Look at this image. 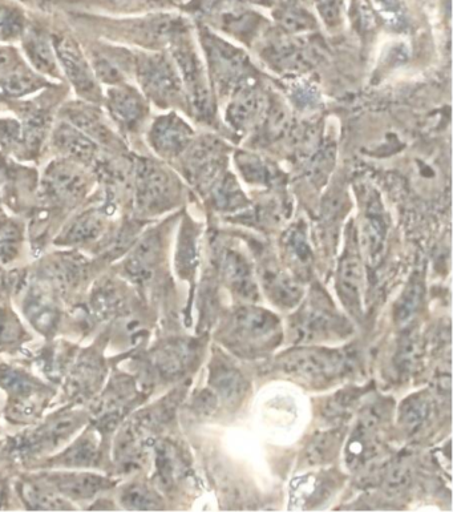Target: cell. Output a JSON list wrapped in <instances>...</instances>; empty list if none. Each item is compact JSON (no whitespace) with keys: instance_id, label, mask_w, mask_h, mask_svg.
I'll use <instances>...</instances> for the list:
<instances>
[{"instance_id":"cell-1","label":"cell","mask_w":453,"mask_h":512,"mask_svg":"<svg viewBox=\"0 0 453 512\" xmlns=\"http://www.w3.org/2000/svg\"><path fill=\"white\" fill-rule=\"evenodd\" d=\"M225 344L245 356L269 352L281 341V322L269 310L241 306L230 314L224 328Z\"/></svg>"},{"instance_id":"cell-2","label":"cell","mask_w":453,"mask_h":512,"mask_svg":"<svg viewBox=\"0 0 453 512\" xmlns=\"http://www.w3.org/2000/svg\"><path fill=\"white\" fill-rule=\"evenodd\" d=\"M131 195L137 216H157L175 207L180 196V184L164 165L136 157L133 159Z\"/></svg>"},{"instance_id":"cell-3","label":"cell","mask_w":453,"mask_h":512,"mask_svg":"<svg viewBox=\"0 0 453 512\" xmlns=\"http://www.w3.org/2000/svg\"><path fill=\"white\" fill-rule=\"evenodd\" d=\"M351 332L350 322L335 309L333 301L321 289L310 293L291 320L295 344L339 340L349 337Z\"/></svg>"},{"instance_id":"cell-4","label":"cell","mask_w":453,"mask_h":512,"mask_svg":"<svg viewBox=\"0 0 453 512\" xmlns=\"http://www.w3.org/2000/svg\"><path fill=\"white\" fill-rule=\"evenodd\" d=\"M96 181L91 168L56 157L44 168L40 196L48 207L74 209L87 199Z\"/></svg>"},{"instance_id":"cell-5","label":"cell","mask_w":453,"mask_h":512,"mask_svg":"<svg viewBox=\"0 0 453 512\" xmlns=\"http://www.w3.org/2000/svg\"><path fill=\"white\" fill-rule=\"evenodd\" d=\"M354 360L343 350L302 348L278 358V368L287 377L305 384H329L346 376Z\"/></svg>"},{"instance_id":"cell-6","label":"cell","mask_w":453,"mask_h":512,"mask_svg":"<svg viewBox=\"0 0 453 512\" xmlns=\"http://www.w3.org/2000/svg\"><path fill=\"white\" fill-rule=\"evenodd\" d=\"M86 411L64 409L48 417L42 425L16 437L11 451L22 461L54 453L82 429L87 422Z\"/></svg>"},{"instance_id":"cell-7","label":"cell","mask_w":453,"mask_h":512,"mask_svg":"<svg viewBox=\"0 0 453 512\" xmlns=\"http://www.w3.org/2000/svg\"><path fill=\"white\" fill-rule=\"evenodd\" d=\"M133 76L141 92L157 106H176L184 99V86L173 59L160 52H135Z\"/></svg>"},{"instance_id":"cell-8","label":"cell","mask_w":453,"mask_h":512,"mask_svg":"<svg viewBox=\"0 0 453 512\" xmlns=\"http://www.w3.org/2000/svg\"><path fill=\"white\" fill-rule=\"evenodd\" d=\"M0 387L8 395V417L20 423L40 417L54 393L30 374L8 365H0Z\"/></svg>"},{"instance_id":"cell-9","label":"cell","mask_w":453,"mask_h":512,"mask_svg":"<svg viewBox=\"0 0 453 512\" xmlns=\"http://www.w3.org/2000/svg\"><path fill=\"white\" fill-rule=\"evenodd\" d=\"M51 39L60 70L79 99L103 106L104 90L93 74L86 51L70 35L54 32Z\"/></svg>"},{"instance_id":"cell-10","label":"cell","mask_w":453,"mask_h":512,"mask_svg":"<svg viewBox=\"0 0 453 512\" xmlns=\"http://www.w3.org/2000/svg\"><path fill=\"white\" fill-rule=\"evenodd\" d=\"M58 118L66 120L72 126L79 128L86 133L100 148L105 152L115 153V155H125L128 147L125 145L117 129L108 119L104 110H101L99 104L76 100L68 102L60 108Z\"/></svg>"},{"instance_id":"cell-11","label":"cell","mask_w":453,"mask_h":512,"mask_svg":"<svg viewBox=\"0 0 453 512\" xmlns=\"http://www.w3.org/2000/svg\"><path fill=\"white\" fill-rule=\"evenodd\" d=\"M103 106L121 137L139 133L149 115L148 99L129 83L105 88Z\"/></svg>"},{"instance_id":"cell-12","label":"cell","mask_w":453,"mask_h":512,"mask_svg":"<svg viewBox=\"0 0 453 512\" xmlns=\"http://www.w3.org/2000/svg\"><path fill=\"white\" fill-rule=\"evenodd\" d=\"M185 32L177 36L171 44L172 59L182 80V86L186 92L192 110L200 116H208L212 112V99L206 84L204 70L200 59Z\"/></svg>"},{"instance_id":"cell-13","label":"cell","mask_w":453,"mask_h":512,"mask_svg":"<svg viewBox=\"0 0 453 512\" xmlns=\"http://www.w3.org/2000/svg\"><path fill=\"white\" fill-rule=\"evenodd\" d=\"M116 208L117 201L104 195L99 203L72 217L54 243L60 247H86L96 243L108 231L109 219Z\"/></svg>"},{"instance_id":"cell-14","label":"cell","mask_w":453,"mask_h":512,"mask_svg":"<svg viewBox=\"0 0 453 512\" xmlns=\"http://www.w3.org/2000/svg\"><path fill=\"white\" fill-rule=\"evenodd\" d=\"M210 72L218 90L222 92H234L240 90L242 83L248 79L250 63L244 52L214 38L206 35L204 39Z\"/></svg>"},{"instance_id":"cell-15","label":"cell","mask_w":453,"mask_h":512,"mask_svg":"<svg viewBox=\"0 0 453 512\" xmlns=\"http://www.w3.org/2000/svg\"><path fill=\"white\" fill-rule=\"evenodd\" d=\"M139 402V391L132 378L120 376L113 378L103 397L95 407V426L101 435L111 434L123 421L132 406Z\"/></svg>"},{"instance_id":"cell-16","label":"cell","mask_w":453,"mask_h":512,"mask_svg":"<svg viewBox=\"0 0 453 512\" xmlns=\"http://www.w3.org/2000/svg\"><path fill=\"white\" fill-rule=\"evenodd\" d=\"M164 237L160 228L149 229L129 251L121 264L124 276L137 285L148 284L163 260Z\"/></svg>"},{"instance_id":"cell-17","label":"cell","mask_w":453,"mask_h":512,"mask_svg":"<svg viewBox=\"0 0 453 512\" xmlns=\"http://www.w3.org/2000/svg\"><path fill=\"white\" fill-rule=\"evenodd\" d=\"M84 51L100 86H119L133 76L135 52L111 44H96Z\"/></svg>"},{"instance_id":"cell-18","label":"cell","mask_w":453,"mask_h":512,"mask_svg":"<svg viewBox=\"0 0 453 512\" xmlns=\"http://www.w3.org/2000/svg\"><path fill=\"white\" fill-rule=\"evenodd\" d=\"M192 141V128L173 112L157 118L148 131L149 147L165 160L179 159Z\"/></svg>"},{"instance_id":"cell-19","label":"cell","mask_w":453,"mask_h":512,"mask_svg":"<svg viewBox=\"0 0 453 512\" xmlns=\"http://www.w3.org/2000/svg\"><path fill=\"white\" fill-rule=\"evenodd\" d=\"M50 145L58 157L88 168H92L101 155V148L91 137L62 119L51 128Z\"/></svg>"},{"instance_id":"cell-20","label":"cell","mask_w":453,"mask_h":512,"mask_svg":"<svg viewBox=\"0 0 453 512\" xmlns=\"http://www.w3.org/2000/svg\"><path fill=\"white\" fill-rule=\"evenodd\" d=\"M46 485L52 487L56 493L68 499V501H90L96 495L104 493L115 486L111 478L101 477L83 471H66V473H44L36 477Z\"/></svg>"},{"instance_id":"cell-21","label":"cell","mask_w":453,"mask_h":512,"mask_svg":"<svg viewBox=\"0 0 453 512\" xmlns=\"http://www.w3.org/2000/svg\"><path fill=\"white\" fill-rule=\"evenodd\" d=\"M197 356L198 346L193 341H167L153 350L149 357V366L160 380H179L192 368Z\"/></svg>"},{"instance_id":"cell-22","label":"cell","mask_w":453,"mask_h":512,"mask_svg":"<svg viewBox=\"0 0 453 512\" xmlns=\"http://www.w3.org/2000/svg\"><path fill=\"white\" fill-rule=\"evenodd\" d=\"M20 42L24 58L32 70L47 79L63 80L50 32L39 27H26Z\"/></svg>"},{"instance_id":"cell-23","label":"cell","mask_w":453,"mask_h":512,"mask_svg":"<svg viewBox=\"0 0 453 512\" xmlns=\"http://www.w3.org/2000/svg\"><path fill=\"white\" fill-rule=\"evenodd\" d=\"M218 266L222 278L233 293L245 301L258 300L260 293L248 258L236 249H224L218 256Z\"/></svg>"},{"instance_id":"cell-24","label":"cell","mask_w":453,"mask_h":512,"mask_svg":"<svg viewBox=\"0 0 453 512\" xmlns=\"http://www.w3.org/2000/svg\"><path fill=\"white\" fill-rule=\"evenodd\" d=\"M337 289L342 304L354 317L363 313V266L361 257L353 248L347 249L339 262Z\"/></svg>"},{"instance_id":"cell-25","label":"cell","mask_w":453,"mask_h":512,"mask_svg":"<svg viewBox=\"0 0 453 512\" xmlns=\"http://www.w3.org/2000/svg\"><path fill=\"white\" fill-rule=\"evenodd\" d=\"M262 289L274 305L294 309L301 304L303 290L297 278L291 277L274 262H265L261 268Z\"/></svg>"},{"instance_id":"cell-26","label":"cell","mask_w":453,"mask_h":512,"mask_svg":"<svg viewBox=\"0 0 453 512\" xmlns=\"http://www.w3.org/2000/svg\"><path fill=\"white\" fill-rule=\"evenodd\" d=\"M105 365L100 354L86 352L76 361L67 381L68 395L75 401L91 398L104 381Z\"/></svg>"},{"instance_id":"cell-27","label":"cell","mask_w":453,"mask_h":512,"mask_svg":"<svg viewBox=\"0 0 453 512\" xmlns=\"http://www.w3.org/2000/svg\"><path fill=\"white\" fill-rule=\"evenodd\" d=\"M101 434L95 426L84 431L82 437L76 439L74 445L64 450L58 457L46 462L51 467H71V469H87L99 465L101 458Z\"/></svg>"},{"instance_id":"cell-28","label":"cell","mask_w":453,"mask_h":512,"mask_svg":"<svg viewBox=\"0 0 453 512\" xmlns=\"http://www.w3.org/2000/svg\"><path fill=\"white\" fill-rule=\"evenodd\" d=\"M387 224L379 201L371 199L364 207L361 241L362 248L371 265H376L383 256L386 247Z\"/></svg>"},{"instance_id":"cell-29","label":"cell","mask_w":453,"mask_h":512,"mask_svg":"<svg viewBox=\"0 0 453 512\" xmlns=\"http://www.w3.org/2000/svg\"><path fill=\"white\" fill-rule=\"evenodd\" d=\"M266 99L257 88H242L228 108V122L237 131H249L264 119Z\"/></svg>"},{"instance_id":"cell-30","label":"cell","mask_w":453,"mask_h":512,"mask_svg":"<svg viewBox=\"0 0 453 512\" xmlns=\"http://www.w3.org/2000/svg\"><path fill=\"white\" fill-rule=\"evenodd\" d=\"M24 314L40 333H54L60 321L58 306L52 300L47 289L34 286L27 294L23 304Z\"/></svg>"},{"instance_id":"cell-31","label":"cell","mask_w":453,"mask_h":512,"mask_svg":"<svg viewBox=\"0 0 453 512\" xmlns=\"http://www.w3.org/2000/svg\"><path fill=\"white\" fill-rule=\"evenodd\" d=\"M209 384L222 401L236 403L244 397L248 382L242 376L240 370L224 358H214L210 366Z\"/></svg>"},{"instance_id":"cell-32","label":"cell","mask_w":453,"mask_h":512,"mask_svg":"<svg viewBox=\"0 0 453 512\" xmlns=\"http://www.w3.org/2000/svg\"><path fill=\"white\" fill-rule=\"evenodd\" d=\"M18 491L28 510L64 511L75 509L68 499L56 493L52 487L36 477L20 482Z\"/></svg>"},{"instance_id":"cell-33","label":"cell","mask_w":453,"mask_h":512,"mask_svg":"<svg viewBox=\"0 0 453 512\" xmlns=\"http://www.w3.org/2000/svg\"><path fill=\"white\" fill-rule=\"evenodd\" d=\"M435 414L434 398L427 391H420L404 399L399 409V423L408 435L419 434Z\"/></svg>"},{"instance_id":"cell-34","label":"cell","mask_w":453,"mask_h":512,"mask_svg":"<svg viewBox=\"0 0 453 512\" xmlns=\"http://www.w3.org/2000/svg\"><path fill=\"white\" fill-rule=\"evenodd\" d=\"M125 301H127V296H125L124 285L115 278H103L93 289L91 296L92 312L99 318H107L113 316V314L123 312L127 313Z\"/></svg>"},{"instance_id":"cell-35","label":"cell","mask_w":453,"mask_h":512,"mask_svg":"<svg viewBox=\"0 0 453 512\" xmlns=\"http://www.w3.org/2000/svg\"><path fill=\"white\" fill-rule=\"evenodd\" d=\"M283 251L297 276L303 278L309 276L311 264H313V253H311L303 225H294L286 232L283 237Z\"/></svg>"},{"instance_id":"cell-36","label":"cell","mask_w":453,"mask_h":512,"mask_svg":"<svg viewBox=\"0 0 453 512\" xmlns=\"http://www.w3.org/2000/svg\"><path fill=\"white\" fill-rule=\"evenodd\" d=\"M378 449V431L366 429L358 423L357 429L350 435L349 443H347L346 462L349 463L351 469H359L375 457Z\"/></svg>"},{"instance_id":"cell-37","label":"cell","mask_w":453,"mask_h":512,"mask_svg":"<svg viewBox=\"0 0 453 512\" xmlns=\"http://www.w3.org/2000/svg\"><path fill=\"white\" fill-rule=\"evenodd\" d=\"M424 293L426 290H424L422 278L414 277L408 282L394 308V320L399 328H407L418 316L422 310Z\"/></svg>"},{"instance_id":"cell-38","label":"cell","mask_w":453,"mask_h":512,"mask_svg":"<svg viewBox=\"0 0 453 512\" xmlns=\"http://www.w3.org/2000/svg\"><path fill=\"white\" fill-rule=\"evenodd\" d=\"M119 501L127 510L156 511L164 507L160 494L143 482H132L124 486L120 491Z\"/></svg>"},{"instance_id":"cell-39","label":"cell","mask_w":453,"mask_h":512,"mask_svg":"<svg viewBox=\"0 0 453 512\" xmlns=\"http://www.w3.org/2000/svg\"><path fill=\"white\" fill-rule=\"evenodd\" d=\"M342 434L338 430L323 431L314 435L305 451V461L310 466L323 465L334 458L341 446Z\"/></svg>"},{"instance_id":"cell-40","label":"cell","mask_w":453,"mask_h":512,"mask_svg":"<svg viewBox=\"0 0 453 512\" xmlns=\"http://www.w3.org/2000/svg\"><path fill=\"white\" fill-rule=\"evenodd\" d=\"M423 344L416 330L404 334L400 340L398 352L395 356V366L399 374L408 376L418 368L420 358H422Z\"/></svg>"},{"instance_id":"cell-41","label":"cell","mask_w":453,"mask_h":512,"mask_svg":"<svg viewBox=\"0 0 453 512\" xmlns=\"http://www.w3.org/2000/svg\"><path fill=\"white\" fill-rule=\"evenodd\" d=\"M180 474V459L175 446L171 443H160L156 447V475L160 485L172 487Z\"/></svg>"},{"instance_id":"cell-42","label":"cell","mask_w":453,"mask_h":512,"mask_svg":"<svg viewBox=\"0 0 453 512\" xmlns=\"http://www.w3.org/2000/svg\"><path fill=\"white\" fill-rule=\"evenodd\" d=\"M197 264L196 235L192 227L185 225L181 229L179 247L176 253V268L182 278L193 276Z\"/></svg>"},{"instance_id":"cell-43","label":"cell","mask_w":453,"mask_h":512,"mask_svg":"<svg viewBox=\"0 0 453 512\" xmlns=\"http://www.w3.org/2000/svg\"><path fill=\"white\" fill-rule=\"evenodd\" d=\"M214 204L218 209L230 211V209L238 208L244 203L241 189L238 188L236 181L230 176L220 177V180L212 187Z\"/></svg>"},{"instance_id":"cell-44","label":"cell","mask_w":453,"mask_h":512,"mask_svg":"<svg viewBox=\"0 0 453 512\" xmlns=\"http://www.w3.org/2000/svg\"><path fill=\"white\" fill-rule=\"evenodd\" d=\"M27 336L19 318L8 308H0V348L15 346Z\"/></svg>"},{"instance_id":"cell-45","label":"cell","mask_w":453,"mask_h":512,"mask_svg":"<svg viewBox=\"0 0 453 512\" xmlns=\"http://www.w3.org/2000/svg\"><path fill=\"white\" fill-rule=\"evenodd\" d=\"M0 149L20 157L22 152V122L14 118H0Z\"/></svg>"},{"instance_id":"cell-46","label":"cell","mask_w":453,"mask_h":512,"mask_svg":"<svg viewBox=\"0 0 453 512\" xmlns=\"http://www.w3.org/2000/svg\"><path fill=\"white\" fill-rule=\"evenodd\" d=\"M279 20H281L282 26L294 32L309 30L314 26L311 16L298 7H289L283 10L279 15Z\"/></svg>"},{"instance_id":"cell-47","label":"cell","mask_w":453,"mask_h":512,"mask_svg":"<svg viewBox=\"0 0 453 512\" xmlns=\"http://www.w3.org/2000/svg\"><path fill=\"white\" fill-rule=\"evenodd\" d=\"M238 165H240L242 175L252 183L265 184L269 179L270 171L268 167L257 157L242 156Z\"/></svg>"},{"instance_id":"cell-48","label":"cell","mask_w":453,"mask_h":512,"mask_svg":"<svg viewBox=\"0 0 453 512\" xmlns=\"http://www.w3.org/2000/svg\"><path fill=\"white\" fill-rule=\"evenodd\" d=\"M408 482H410V473L406 467L402 465L391 467L388 470L386 478H384V489L388 494H400L406 489Z\"/></svg>"},{"instance_id":"cell-49","label":"cell","mask_w":453,"mask_h":512,"mask_svg":"<svg viewBox=\"0 0 453 512\" xmlns=\"http://www.w3.org/2000/svg\"><path fill=\"white\" fill-rule=\"evenodd\" d=\"M23 59L14 47L0 46V83Z\"/></svg>"},{"instance_id":"cell-50","label":"cell","mask_w":453,"mask_h":512,"mask_svg":"<svg viewBox=\"0 0 453 512\" xmlns=\"http://www.w3.org/2000/svg\"><path fill=\"white\" fill-rule=\"evenodd\" d=\"M343 0H318L319 12L327 23H338L341 18V8Z\"/></svg>"},{"instance_id":"cell-51","label":"cell","mask_w":453,"mask_h":512,"mask_svg":"<svg viewBox=\"0 0 453 512\" xmlns=\"http://www.w3.org/2000/svg\"><path fill=\"white\" fill-rule=\"evenodd\" d=\"M15 11L14 8L8 7L3 0H0V27L3 26L4 22H6Z\"/></svg>"},{"instance_id":"cell-52","label":"cell","mask_w":453,"mask_h":512,"mask_svg":"<svg viewBox=\"0 0 453 512\" xmlns=\"http://www.w3.org/2000/svg\"><path fill=\"white\" fill-rule=\"evenodd\" d=\"M4 493H6V487H4L3 479L0 477V507H2Z\"/></svg>"}]
</instances>
